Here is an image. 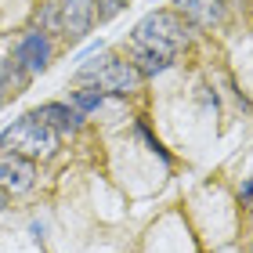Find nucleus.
<instances>
[{
  "label": "nucleus",
  "mask_w": 253,
  "mask_h": 253,
  "mask_svg": "<svg viewBox=\"0 0 253 253\" xmlns=\"http://www.w3.org/2000/svg\"><path fill=\"white\" fill-rule=\"evenodd\" d=\"M134 69L141 76H156V73H167L170 65H174V58H167V54H156V51H137L134 47Z\"/></svg>",
  "instance_id": "nucleus-9"
},
{
  "label": "nucleus",
  "mask_w": 253,
  "mask_h": 253,
  "mask_svg": "<svg viewBox=\"0 0 253 253\" xmlns=\"http://www.w3.org/2000/svg\"><path fill=\"white\" fill-rule=\"evenodd\" d=\"M76 80L98 87L101 94H134L145 76L134 69V62L112 58V54H98V62H80Z\"/></svg>",
  "instance_id": "nucleus-3"
},
{
  "label": "nucleus",
  "mask_w": 253,
  "mask_h": 253,
  "mask_svg": "<svg viewBox=\"0 0 253 253\" xmlns=\"http://www.w3.org/2000/svg\"><path fill=\"white\" fill-rule=\"evenodd\" d=\"M101 101H105V94H101L98 87H84V90H73V109H76V112H84V116H87V112H94V109L101 105Z\"/></svg>",
  "instance_id": "nucleus-10"
},
{
  "label": "nucleus",
  "mask_w": 253,
  "mask_h": 253,
  "mask_svg": "<svg viewBox=\"0 0 253 253\" xmlns=\"http://www.w3.org/2000/svg\"><path fill=\"white\" fill-rule=\"evenodd\" d=\"M123 7H126V0H98V22H109V18H116Z\"/></svg>",
  "instance_id": "nucleus-12"
},
{
  "label": "nucleus",
  "mask_w": 253,
  "mask_h": 253,
  "mask_svg": "<svg viewBox=\"0 0 253 253\" xmlns=\"http://www.w3.org/2000/svg\"><path fill=\"white\" fill-rule=\"evenodd\" d=\"M58 11H62V37H69V40L87 37L90 26H94V18H98L94 0H62Z\"/></svg>",
  "instance_id": "nucleus-6"
},
{
  "label": "nucleus",
  "mask_w": 253,
  "mask_h": 253,
  "mask_svg": "<svg viewBox=\"0 0 253 253\" xmlns=\"http://www.w3.org/2000/svg\"><path fill=\"white\" fill-rule=\"evenodd\" d=\"M188 37H192V26L177 11H152V15H145L130 33L137 51H156V54H167V58H174L188 43Z\"/></svg>",
  "instance_id": "nucleus-1"
},
{
  "label": "nucleus",
  "mask_w": 253,
  "mask_h": 253,
  "mask_svg": "<svg viewBox=\"0 0 253 253\" xmlns=\"http://www.w3.org/2000/svg\"><path fill=\"white\" fill-rule=\"evenodd\" d=\"M33 181H37V163L0 148V188L7 195H18V192H29Z\"/></svg>",
  "instance_id": "nucleus-5"
},
{
  "label": "nucleus",
  "mask_w": 253,
  "mask_h": 253,
  "mask_svg": "<svg viewBox=\"0 0 253 253\" xmlns=\"http://www.w3.org/2000/svg\"><path fill=\"white\" fill-rule=\"evenodd\" d=\"M250 253H253V246H250Z\"/></svg>",
  "instance_id": "nucleus-16"
},
{
  "label": "nucleus",
  "mask_w": 253,
  "mask_h": 253,
  "mask_svg": "<svg viewBox=\"0 0 253 253\" xmlns=\"http://www.w3.org/2000/svg\"><path fill=\"white\" fill-rule=\"evenodd\" d=\"M11 94H7V87H4V80H0V105H4V101H7Z\"/></svg>",
  "instance_id": "nucleus-14"
},
{
  "label": "nucleus",
  "mask_w": 253,
  "mask_h": 253,
  "mask_svg": "<svg viewBox=\"0 0 253 253\" xmlns=\"http://www.w3.org/2000/svg\"><path fill=\"white\" fill-rule=\"evenodd\" d=\"M4 206H7V192L0 188V210H4Z\"/></svg>",
  "instance_id": "nucleus-15"
},
{
  "label": "nucleus",
  "mask_w": 253,
  "mask_h": 253,
  "mask_svg": "<svg viewBox=\"0 0 253 253\" xmlns=\"http://www.w3.org/2000/svg\"><path fill=\"white\" fill-rule=\"evenodd\" d=\"M40 33H62V11H58V4H47L40 11Z\"/></svg>",
  "instance_id": "nucleus-11"
},
{
  "label": "nucleus",
  "mask_w": 253,
  "mask_h": 253,
  "mask_svg": "<svg viewBox=\"0 0 253 253\" xmlns=\"http://www.w3.org/2000/svg\"><path fill=\"white\" fill-rule=\"evenodd\" d=\"M58 145H62V137L54 134L47 123H40L33 112L0 130V148H4V152H15L22 159H29V163L51 159L54 152H58Z\"/></svg>",
  "instance_id": "nucleus-2"
},
{
  "label": "nucleus",
  "mask_w": 253,
  "mask_h": 253,
  "mask_svg": "<svg viewBox=\"0 0 253 253\" xmlns=\"http://www.w3.org/2000/svg\"><path fill=\"white\" fill-rule=\"evenodd\" d=\"M239 203H243L246 210H253V181H250V185H243V192H239Z\"/></svg>",
  "instance_id": "nucleus-13"
},
{
  "label": "nucleus",
  "mask_w": 253,
  "mask_h": 253,
  "mask_svg": "<svg viewBox=\"0 0 253 253\" xmlns=\"http://www.w3.org/2000/svg\"><path fill=\"white\" fill-rule=\"evenodd\" d=\"M15 62L26 69V76H40L51 62V37L40 33V29L26 33V37L18 40V47H15Z\"/></svg>",
  "instance_id": "nucleus-4"
},
{
  "label": "nucleus",
  "mask_w": 253,
  "mask_h": 253,
  "mask_svg": "<svg viewBox=\"0 0 253 253\" xmlns=\"http://www.w3.org/2000/svg\"><path fill=\"white\" fill-rule=\"evenodd\" d=\"M174 4H177V15L199 29H213L224 18V0H174Z\"/></svg>",
  "instance_id": "nucleus-8"
},
{
  "label": "nucleus",
  "mask_w": 253,
  "mask_h": 253,
  "mask_svg": "<svg viewBox=\"0 0 253 253\" xmlns=\"http://www.w3.org/2000/svg\"><path fill=\"white\" fill-rule=\"evenodd\" d=\"M40 123H47L54 134H76L80 126H84V112H76L73 105H65V101H43V105L33 112Z\"/></svg>",
  "instance_id": "nucleus-7"
}]
</instances>
